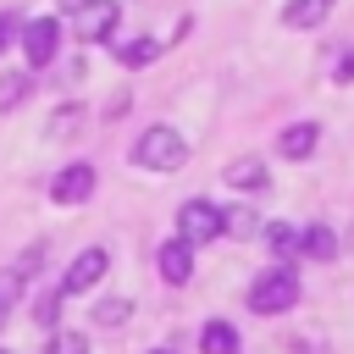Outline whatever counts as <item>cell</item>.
Masks as SVG:
<instances>
[{"label":"cell","mask_w":354,"mask_h":354,"mask_svg":"<svg viewBox=\"0 0 354 354\" xmlns=\"http://www.w3.org/2000/svg\"><path fill=\"white\" fill-rule=\"evenodd\" d=\"M293 304H299V277H293V266H271V271L254 277V288H249V310H254V315H282V310H293Z\"/></svg>","instance_id":"1"},{"label":"cell","mask_w":354,"mask_h":354,"mask_svg":"<svg viewBox=\"0 0 354 354\" xmlns=\"http://www.w3.org/2000/svg\"><path fill=\"white\" fill-rule=\"evenodd\" d=\"M133 160H138L144 171H177V166L188 160V144H183L177 127H149V133L133 144Z\"/></svg>","instance_id":"2"},{"label":"cell","mask_w":354,"mask_h":354,"mask_svg":"<svg viewBox=\"0 0 354 354\" xmlns=\"http://www.w3.org/2000/svg\"><path fill=\"white\" fill-rule=\"evenodd\" d=\"M177 238L194 249V243H216L221 238V210L210 205V199H188L183 210H177Z\"/></svg>","instance_id":"3"},{"label":"cell","mask_w":354,"mask_h":354,"mask_svg":"<svg viewBox=\"0 0 354 354\" xmlns=\"http://www.w3.org/2000/svg\"><path fill=\"white\" fill-rule=\"evenodd\" d=\"M55 44H61V22L55 17L22 22V55H28V66H50L55 61Z\"/></svg>","instance_id":"4"},{"label":"cell","mask_w":354,"mask_h":354,"mask_svg":"<svg viewBox=\"0 0 354 354\" xmlns=\"http://www.w3.org/2000/svg\"><path fill=\"white\" fill-rule=\"evenodd\" d=\"M105 271H111V254H105V249L94 243V249H83V254H77V260L66 266V277H61L55 288H61V293H88V288H94V282H100Z\"/></svg>","instance_id":"5"},{"label":"cell","mask_w":354,"mask_h":354,"mask_svg":"<svg viewBox=\"0 0 354 354\" xmlns=\"http://www.w3.org/2000/svg\"><path fill=\"white\" fill-rule=\"evenodd\" d=\"M116 22H122V6H116V0H88L83 11H72L77 39H111V33H116Z\"/></svg>","instance_id":"6"},{"label":"cell","mask_w":354,"mask_h":354,"mask_svg":"<svg viewBox=\"0 0 354 354\" xmlns=\"http://www.w3.org/2000/svg\"><path fill=\"white\" fill-rule=\"evenodd\" d=\"M88 194H94V166H83V160L61 166L55 183H50V199H55V205H83Z\"/></svg>","instance_id":"7"},{"label":"cell","mask_w":354,"mask_h":354,"mask_svg":"<svg viewBox=\"0 0 354 354\" xmlns=\"http://www.w3.org/2000/svg\"><path fill=\"white\" fill-rule=\"evenodd\" d=\"M155 266H160V277H166L171 288H183V282L194 277V249H188L183 238H171V243H160V254H155Z\"/></svg>","instance_id":"8"},{"label":"cell","mask_w":354,"mask_h":354,"mask_svg":"<svg viewBox=\"0 0 354 354\" xmlns=\"http://www.w3.org/2000/svg\"><path fill=\"white\" fill-rule=\"evenodd\" d=\"M315 144H321V127H315V122H293V127H282V138H277V149H282L288 160H304Z\"/></svg>","instance_id":"9"},{"label":"cell","mask_w":354,"mask_h":354,"mask_svg":"<svg viewBox=\"0 0 354 354\" xmlns=\"http://www.w3.org/2000/svg\"><path fill=\"white\" fill-rule=\"evenodd\" d=\"M227 183H232L238 194H260V188H266V160H254V155L232 160V166H227Z\"/></svg>","instance_id":"10"},{"label":"cell","mask_w":354,"mask_h":354,"mask_svg":"<svg viewBox=\"0 0 354 354\" xmlns=\"http://www.w3.org/2000/svg\"><path fill=\"white\" fill-rule=\"evenodd\" d=\"M199 348H205V354H238L232 321H205V326H199Z\"/></svg>","instance_id":"11"},{"label":"cell","mask_w":354,"mask_h":354,"mask_svg":"<svg viewBox=\"0 0 354 354\" xmlns=\"http://www.w3.org/2000/svg\"><path fill=\"white\" fill-rule=\"evenodd\" d=\"M326 11H332V0H288L282 22L288 28H315V22H326Z\"/></svg>","instance_id":"12"},{"label":"cell","mask_w":354,"mask_h":354,"mask_svg":"<svg viewBox=\"0 0 354 354\" xmlns=\"http://www.w3.org/2000/svg\"><path fill=\"white\" fill-rule=\"evenodd\" d=\"M299 243H304V232H299V227H288V221H271V227H266V249H271L277 260H293V254H299Z\"/></svg>","instance_id":"13"},{"label":"cell","mask_w":354,"mask_h":354,"mask_svg":"<svg viewBox=\"0 0 354 354\" xmlns=\"http://www.w3.org/2000/svg\"><path fill=\"white\" fill-rule=\"evenodd\" d=\"M116 55H122V66H149V61L160 55V44H155L149 33H138V39H122V44H116Z\"/></svg>","instance_id":"14"},{"label":"cell","mask_w":354,"mask_h":354,"mask_svg":"<svg viewBox=\"0 0 354 354\" xmlns=\"http://www.w3.org/2000/svg\"><path fill=\"white\" fill-rule=\"evenodd\" d=\"M299 254H310V260H332V254H337V232H332V227H304Z\"/></svg>","instance_id":"15"},{"label":"cell","mask_w":354,"mask_h":354,"mask_svg":"<svg viewBox=\"0 0 354 354\" xmlns=\"http://www.w3.org/2000/svg\"><path fill=\"white\" fill-rule=\"evenodd\" d=\"M28 94H33V77H28V72H6V77H0V111L22 105Z\"/></svg>","instance_id":"16"},{"label":"cell","mask_w":354,"mask_h":354,"mask_svg":"<svg viewBox=\"0 0 354 354\" xmlns=\"http://www.w3.org/2000/svg\"><path fill=\"white\" fill-rule=\"evenodd\" d=\"M44 354H88V343H83V332H50V343H44Z\"/></svg>","instance_id":"17"},{"label":"cell","mask_w":354,"mask_h":354,"mask_svg":"<svg viewBox=\"0 0 354 354\" xmlns=\"http://www.w3.org/2000/svg\"><path fill=\"white\" fill-rule=\"evenodd\" d=\"M127 310H133L127 299H100V304H94V321H100V326H122Z\"/></svg>","instance_id":"18"},{"label":"cell","mask_w":354,"mask_h":354,"mask_svg":"<svg viewBox=\"0 0 354 354\" xmlns=\"http://www.w3.org/2000/svg\"><path fill=\"white\" fill-rule=\"evenodd\" d=\"M221 232L249 238V232H254V210H243V205H238V210H221Z\"/></svg>","instance_id":"19"},{"label":"cell","mask_w":354,"mask_h":354,"mask_svg":"<svg viewBox=\"0 0 354 354\" xmlns=\"http://www.w3.org/2000/svg\"><path fill=\"white\" fill-rule=\"evenodd\" d=\"M61 299H66V293H61V288H50V293H44V299L33 304V315H39V326H50V332H55V310H61Z\"/></svg>","instance_id":"20"},{"label":"cell","mask_w":354,"mask_h":354,"mask_svg":"<svg viewBox=\"0 0 354 354\" xmlns=\"http://www.w3.org/2000/svg\"><path fill=\"white\" fill-rule=\"evenodd\" d=\"M17 288H22V277H17V271H0V326H6L11 304H17Z\"/></svg>","instance_id":"21"},{"label":"cell","mask_w":354,"mask_h":354,"mask_svg":"<svg viewBox=\"0 0 354 354\" xmlns=\"http://www.w3.org/2000/svg\"><path fill=\"white\" fill-rule=\"evenodd\" d=\"M332 83H354V44H348V50L332 61Z\"/></svg>","instance_id":"22"},{"label":"cell","mask_w":354,"mask_h":354,"mask_svg":"<svg viewBox=\"0 0 354 354\" xmlns=\"http://www.w3.org/2000/svg\"><path fill=\"white\" fill-rule=\"evenodd\" d=\"M77 122H83V111H77V105H66V111H55V122H50V133H72Z\"/></svg>","instance_id":"23"},{"label":"cell","mask_w":354,"mask_h":354,"mask_svg":"<svg viewBox=\"0 0 354 354\" xmlns=\"http://www.w3.org/2000/svg\"><path fill=\"white\" fill-rule=\"evenodd\" d=\"M17 28H22V22H17V17H11V11H6V17H0V50H6V44H11V33H17Z\"/></svg>","instance_id":"24"},{"label":"cell","mask_w":354,"mask_h":354,"mask_svg":"<svg viewBox=\"0 0 354 354\" xmlns=\"http://www.w3.org/2000/svg\"><path fill=\"white\" fill-rule=\"evenodd\" d=\"M55 6H61V11H83L88 0H55Z\"/></svg>","instance_id":"25"},{"label":"cell","mask_w":354,"mask_h":354,"mask_svg":"<svg viewBox=\"0 0 354 354\" xmlns=\"http://www.w3.org/2000/svg\"><path fill=\"white\" fill-rule=\"evenodd\" d=\"M348 249H354V227H348Z\"/></svg>","instance_id":"26"},{"label":"cell","mask_w":354,"mask_h":354,"mask_svg":"<svg viewBox=\"0 0 354 354\" xmlns=\"http://www.w3.org/2000/svg\"><path fill=\"white\" fill-rule=\"evenodd\" d=\"M155 354H171V348H155Z\"/></svg>","instance_id":"27"},{"label":"cell","mask_w":354,"mask_h":354,"mask_svg":"<svg viewBox=\"0 0 354 354\" xmlns=\"http://www.w3.org/2000/svg\"><path fill=\"white\" fill-rule=\"evenodd\" d=\"M0 354H6V348H0Z\"/></svg>","instance_id":"28"}]
</instances>
